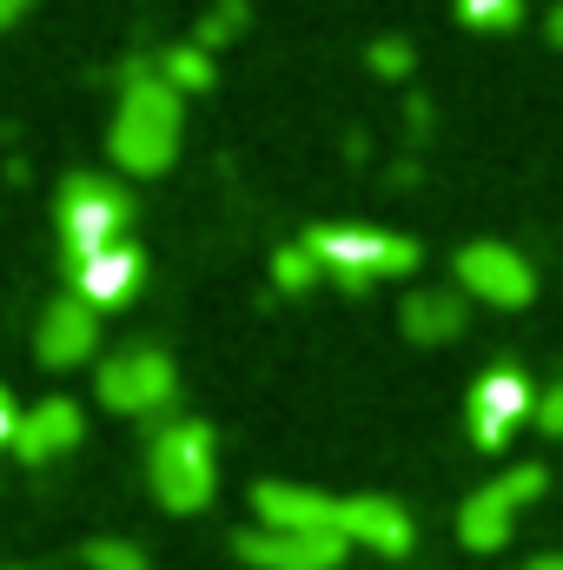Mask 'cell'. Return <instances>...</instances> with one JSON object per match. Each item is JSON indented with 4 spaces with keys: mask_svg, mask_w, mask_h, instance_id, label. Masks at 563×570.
Instances as JSON below:
<instances>
[{
    "mask_svg": "<svg viewBox=\"0 0 563 570\" xmlns=\"http://www.w3.org/2000/svg\"><path fill=\"white\" fill-rule=\"evenodd\" d=\"M457 292H471V298H484V305L517 312V305H531V298H537V273H531V259H524V253H511L504 239H471V246L457 253Z\"/></svg>",
    "mask_w": 563,
    "mask_h": 570,
    "instance_id": "obj_6",
    "label": "cell"
},
{
    "mask_svg": "<svg viewBox=\"0 0 563 570\" xmlns=\"http://www.w3.org/2000/svg\"><path fill=\"white\" fill-rule=\"evenodd\" d=\"M253 504H259L266 531H338V504H345V498H325V491H312V484H279V478H266V484H253Z\"/></svg>",
    "mask_w": 563,
    "mask_h": 570,
    "instance_id": "obj_12",
    "label": "cell"
},
{
    "mask_svg": "<svg viewBox=\"0 0 563 570\" xmlns=\"http://www.w3.org/2000/svg\"><path fill=\"white\" fill-rule=\"evenodd\" d=\"M497 484L511 491V504H531V498H537V491L551 484V471H544V464H511V471H504Z\"/></svg>",
    "mask_w": 563,
    "mask_h": 570,
    "instance_id": "obj_21",
    "label": "cell"
},
{
    "mask_svg": "<svg viewBox=\"0 0 563 570\" xmlns=\"http://www.w3.org/2000/svg\"><path fill=\"white\" fill-rule=\"evenodd\" d=\"M239 564L253 570H338L345 564V531H239L233 538Z\"/></svg>",
    "mask_w": 563,
    "mask_h": 570,
    "instance_id": "obj_7",
    "label": "cell"
},
{
    "mask_svg": "<svg viewBox=\"0 0 563 570\" xmlns=\"http://www.w3.org/2000/svg\"><path fill=\"white\" fill-rule=\"evenodd\" d=\"M27 7H33V0H0V33H7L13 20H27Z\"/></svg>",
    "mask_w": 563,
    "mask_h": 570,
    "instance_id": "obj_25",
    "label": "cell"
},
{
    "mask_svg": "<svg viewBox=\"0 0 563 570\" xmlns=\"http://www.w3.org/2000/svg\"><path fill=\"white\" fill-rule=\"evenodd\" d=\"M338 531H345V544H365V551H378V558H405L412 551V518H405V504L398 498H378V491H365V498H345L338 504Z\"/></svg>",
    "mask_w": 563,
    "mask_h": 570,
    "instance_id": "obj_10",
    "label": "cell"
},
{
    "mask_svg": "<svg viewBox=\"0 0 563 570\" xmlns=\"http://www.w3.org/2000/svg\"><path fill=\"white\" fill-rule=\"evenodd\" d=\"M544 33H551V47H563V0L551 7V20H544Z\"/></svg>",
    "mask_w": 563,
    "mask_h": 570,
    "instance_id": "obj_26",
    "label": "cell"
},
{
    "mask_svg": "<svg viewBox=\"0 0 563 570\" xmlns=\"http://www.w3.org/2000/svg\"><path fill=\"white\" fill-rule=\"evenodd\" d=\"M239 27H246V0H219V7L199 20V47L213 53V47H219V40H233Z\"/></svg>",
    "mask_w": 563,
    "mask_h": 570,
    "instance_id": "obj_20",
    "label": "cell"
},
{
    "mask_svg": "<svg viewBox=\"0 0 563 570\" xmlns=\"http://www.w3.org/2000/svg\"><path fill=\"white\" fill-rule=\"evenodd\" d=\"M511 524H517V504H511V491H504L497 478H491L484 491H471L464 511H457V538H464L471 551H504Z\"/></svg>",
    "mask_w": 563,
    "mask_h": 570,
    "instance_id": "obj_15",
    "label": "cell"
},
{
    "mask_svg": "<svg viewBox=\"0 0 563 570\" xmlns=\"http://www.w3.org/2000/svg\"><path fill=\"white\" fill-rule=\"evenodd\" d=\"M305 253L345 292H372L378 279L418 273V239H398V233H378V226H312Z\"/></svg>",
    "mask_w": 563,
    "mask_h": 570,
    "instance_id": "obj_3",
    "label": "cell"
},
{
    "mask_svg": "<svg viewBox=\"0 0 563 570\" xmlns=\"http://www.w3.org/2000/svg\"><path fill=\"white\" fill-rule=\"evenodd\" d=\"M80 438H87V419H80V405H73V399H40V405H27V412H20L13 458H20V464H53V458H67Z\"/></svg>",
    "mask_w": 563,
    "mask_h": 570,
    "instance_id": "obj_11",
    "label": "cell"
},
{
    "mask_svg": "<svg viewBox=\"0 0 563 570\" xmlns=\"http://www.w3.org/2000/svg\"><path fill=\"white\" fill-rule=\"evenodd\" d=\"M60 246H67V266H80V259H100V253H113V246H127L120 233L134 226V199L113 186V179H100V173H73L67 186H60Z\"/></svg>",
    "mask_w": 563,
    "mask_h": 570,
    "instance_id": "obj_4",
    "label": "cell"
},
{
    "mask_svg": "<svg viewBox=\"0 0 563 570\" xmlns=\"http://www.w3.org/2000/svg\"><path fill=\"white\" fill-rule=\"evenodd\" d=\"M537 425L551 431V438H563V379L544 392V399H537Z\"/></svg>",
    "mask_w": 563,
    "mask_h": 570,
    "instance_id": "obj_23",
    "label": "cell"
},
{
    "mask_svg": "<svg viewBox=\"0 0 563 570\" xmlns=\"http://www.w3.org/2000/svg\"><path fill=\"white\" fill-rule=\"evenodd\" d=\"M531 412V379L517 372V365H497V372H484L477 379V392H471V438L484 444V451H497L517 419Z\"/></svg>",
    "mask_w": 563,
    "mask_h": 570,
    "instance_id": "obj_9",
    "label": "cell"
},
{
    "mask_svg": "<svg viewBox=\"0 0 563 570\" xmlns=\"http://www.w3.org/2000/svg\"><path fill=\"white\" fill-rule=\"evenodd\" d=\"M398 325H405V338H418V345L457 338V332H464V292H457V285H418V292L398 305Z\"/></svg>",
    "mask_w": 563,
    "mask_h": 570,
    "instance_id": "obj_14",
    "label": "cell"
},
{
    "mask_svg": "<svg viewBox=\"0 0 563 570\" xmlns=\"http://www.w3.org/2000/svg\"><path fill=\"white\" fill-rule=\"evenodd\" d=\"M93 345H100V312H93L80 292H60V298L40 312V332H33V352H40V365H53V372H73L80 358H93Z\"/></svg>",
    "mask_w": 563,
    "mask_h": 570,
    "instance_id": "obj_8",
    "label": "cell"
},
{
    "mask_svg": "<svg viewBox=\"0 0 563 570\" xmlns=\"http://www.w3.org/2000/svg\"><path fill=\"white\" fill-rule=\"evenodd\" d=\"M146 478L159 491L166 511H206L213 484H219V451H213V425L199 419H172L152 431L146 444Z\"/></svg>",
    "mask_w": 563,
    "mask_h": 570,
    "instance_id": "obj_2",
    "label": "cell"
},
{
    "mask_svg": "<svg viewBox=\"0 0 563 570\" xmlns=\"http://www.w3.org/2000/svg\"><path fill=\"white\" fill-rule=\"evenodd\" d=\"M318 273H325V266H318L305 246H285L279 259H273V279H279V292H312V285H318Z\"/></svg>",
    "mask_w": 563,
    "mask_h": 570,
    "instance_id": "obj_18",
    "label": "cell"
},
{
    "mask_svg": "<svg viewBox=\"0 0 563 570\" xmlns=\"http://www.w3.org/2000/svg\"><path fill=\"white\" fill-rule=\"evenodd\" d=\"M531 570H563V551H551V558H537Z\"/></svg>",
    "mask_w": 563,
    "mask_h": 570,
    "instance_id": "obj_27",
    "label": "cell"
},
{
    "mask_svg": "<svg viewBox=\"0 0 563 570\" xmlns=\"http://www.w3.org/2000/svg\"><path fill=\"white\" fill-rule=\"evenodd\" d=\"M457 13H464V27H477V33H511V27L524 20V0H457Z\"/></svg>",
    "mask_w": 563,
    "mask_h": 570,
    "instance_id": "obj_17",
    "label": "cell"
},
{
    "mask_svg": "<svg viewBox=\"0 0 563 570\" xmlns=\"http://www.w3.org/2000/svg\"><path fill=\"white\" fill-rule=\"evenodd\" d=\"M0 570H13V564H0Z\"/></svg>",
    "mask_w": 563,
    "mask_h": 570,
    "instance_id": "obj_28",
    "label": "cell"
},
{
    "mask_svg": "<svg viewBox=\"0 0 563 570\" xmlns=\"http://www.w3.org/2000/svg\"><path fill=\"white\" fill-rule=\"evenodd\" d=\"M13 431H20V412H13V399L0 385V451H13Z\"/></svg>",
    "mask_w": 563,
    "mask_h": 570,
    "instance_id": "obj_24",
    "label": "cell"
},
{
    "mask_svg": "<svg viewBox=\"0 0 563 570\" xmlns=\"http://www.w3.org/2000/svg\"><path fill=\"white\" fill-rule=\"evenodd\" d=\"M179 159V94L159 80V60H127L120 114H113V166L152 179Z\"/></svg>",
    "mask_w": 563,
    "mask_h": 570,
    "instance_id": "obj_1",
    "label": "cell"
},
{
    "mask_svg": "<svg viewBox=\"0 0 563 570\" xmlns=\"http://www.w3.org/2000/svg\"><path fill=\"white\" fill-rule=\"evenodd\" d=\"M159 80L172 87V94H206L213 87V53L192 40V47H166L159 53Z\"/></svg>",
    "mask_w": 563,
    "mask_h": 570,
    "instance_id": "obj_16",
    "label": "cell"
},
{
    "mask_svg": "<svg viewBox=\"0 0 563 570\" xmlns=\"http://www.w3.org/2000/svg\"><path fill=\"white\" fill-rule=\"evenodd\" d=\"M67 279L73 292L93 305V312H107V305H127L146 279V259L140 246H113V253H100V259H80V266H67Z\"/></svg>",
    "mask_w": 563,
    "mask_h": 570,
    "instance_id": "obj_13",
    "label": "cell"
},
{
    "mask_svg": "<svg viewBox=\"0 0 563 570\" xmlns=\"http://www.w3.org/2000/svg\"><path fill=\"white\" fill-rule=\"evenodd\" d=\"M179 399V372L159 345H127L100 365V405L120 419H152Z\"/></svg>",
    "mask_w": 563,
    "mask_h": 570,
    "instance_id": "obj_5",
    "label": "cell"
},
{
    "mask_svg": "<svg viewBox=\"0 0 563 570\" xmlns=\"http://www.w3.org/2000/svg\"><path fill=\"white\" fill-rule=\"evenodd\" d=\"M80 558H87V570H146V558L127 544V538H93Z\"/></svg>",
    "mask_w": 563,
    "mask_h": 570,
    "instance_id": "obj_19",
    "label": "cell"
},
{
    "mask_svg": "<svg viewBox=\"0 0 563 570\" xmlns=\"http://www.w3.org/2000/svg\"><path fill=\"white\" fill-rule=\"evenodd\" d=\"M372 67H378L385 80H405V73H412V47H405V40H372Z\"/></svg>",
    "mask_w": 563,
    "mask_h": 570,
    "instance_id": "obj_22",
    "label": "cell"
}]
</instances>
